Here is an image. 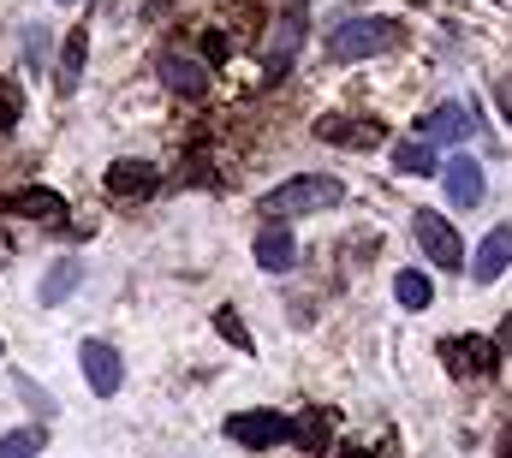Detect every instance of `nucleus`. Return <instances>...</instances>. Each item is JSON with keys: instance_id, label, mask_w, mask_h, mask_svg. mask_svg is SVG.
Segmentation results:
<instances>
[{"instance_id": "6", "label": "nucleus", "mask_w": 512, "mask_h": 458, "mask_svg": "<svg viewBox=\"0 0 512 458\" xmlns=\"http://www.w3.org/2000/svg\"><path fill=\"white\" fill-rule=\"evenodd\" d=\"M441 363L453 375H495L501 351H495V340H483V334H465V340H441Z\"/></svg>"}, {"instance_id": "27", "label": "nucleus", "mask_w": 512, "mask_h": 458, "mask_svg": "<svg viewBox=\"0 0 512 458\" xmlns=\"http://www.w3.org/2000/svg\"><path fill=\"white\" fill-rule=\"evenodd\" d=\"M495 458H512V423L501 429V441H495Z\"/></svg>"}, {"instance_id": "9", "label": "nucleus", "mask_w": 512, "mask_h": 458, "mask_svg": "<svg viewBox=\"0 0 512 458\" xmlns=\"http://www.w3.org/2000/svg\"><path fill=\"white\" fill-rule=\"evenodd\" d=\"M304 30H310L304 6H286V12H280V36H274V48H268V78H286V72H292V54H298Z\"/></svg>"}, {"instance_id": "18", "label": "nucleus", "mask_w": 512, "mask_h": 458, "mask_svg": "<svg viewBox=\"0 0 512 458\" xmlns=\"http://www.w3.org/2000/svg\"><path fill=\"white\" fill-rule=\"evenodd\" d=\"M393 292H399V304L417 316V310H429V298H435V286H429V274H417V268H399V280H393Z\"/></svg>"}, {"instance_id": "29", "label": "nucleus", "mask_w": 512, "mask_h": 458, "mask_svg": "<svg viewBox=\"0 0 512 458\" xmlns=\"http://www.w3.org/2000/svg\"><path fill=\"white\" fill-rule=\"evenodd\" d=\"M60 6H66V0H60Z\"/></svg>"}, {"instance_id": "28", "label": "nucleus", "mask_w": 512, "mask_h": 458, "mask_svg": "<svg viewBox=\"0 0 512 458\" xmlns=\"http://www.w3.org/2000/svg\"><path fill=\"white\" fill-rule=\"evenodd\" d=\"M340 458H370V453H364V447H346V453H340Z\"/></svg>"}, {"instance_id": "8", "label": "nucleus", "mask_w": 512, "mask_h": 458, "mask_svg": "<svg viewBox=\"0 0 512 458\" xmlns=\"http://www.w3.org/2000/svg\"><path fill=\"white\" fill-rule=\"evenodd\" d=\"M465 268H471V280H477V286H495V280H501V274L512 268V221H501V227L489 232Z\"/></svg>"}, {"instance_id": "11", "label": "nucleus", "mask_w": 512, "mask_h": 458, "mask_svg": "<svg viewBox=\"0 0 512 458\" xmlns=\"http://www.w3.org/2000/svg\"><path fill=\"white\" fill-rule=\"evenodd\" d=\"M316 137H322V143H346V149H376V143H382V125H376V119L328 114V119H316Z\"/></svg>"}, {"instance_id": "24", "label": "nucleus", "mask_w": 512, "mask_h": 458, "mask_svg": "<svg viewBox=\"0 0 512 458\" xmlns=\"http://www.w3.org/2000/svg\"><path fill=\"white\" fill-rule=\"evenodd\" d=\"M227 48H233V42H227V36H221V30H209V36H203V66H209V72H215V66H221V60H227Z\"/></svg>"}, {"instance_id": "17", "label": "nucleus", "mask_w": 512, "mask_h": 458, "mask_svg": "<svg viewBox=\"0 0 512 458\" xmlns=\"http://www.w3.org/2000/svg\"><path fill=\"white\" fill-rule=\"evenodd\" d=\"M328 435H334V411H304V417L292 423V441H298L304 453H328Z\"/></svg>"}, {"instance_id": "25", "label": "nucleus", "mask_w": 512, "mask_h": 458, "mask_svg": "<svg viewBox=\"0 0 512 458\" xmlns=\"http://www.w3.org/2000/svg\"><path fill=\"white\" fill-rule=\"evenodd\" d=\"M495 102H501V114L512 119V78H501V84H495Z\"/></svg>"}, {"instance_id": "13", "label": "nucleus", "mask_w": 512, "mask_h": 458, "mask_svg": "<svg viewBox=\"0 0 512 458\" xmlns=\"http://www.w3.org/2000/svg\"><path fill=\"white\" fill-rule=\"evenodd\" d=\"M161 84H167L173 96L197 102V96H209V66H203V60H185V54H167V60H161Z\"/></svg>"}, {"instance_id": "19", "label": "nucleus", "mask_w": 512, "mask_h": 458, "mask_svg": "<svg viewBox=\"0 0 512 458\" xmlns=\"http://www.w3.org/2000/svg\"><path fill=\"white\" fill-rule=\"evenodd\" d=\"M393 167L411 173V179H423V173H435V149H429V143H399V149H393Z\"/></svg>"}, {"instance_id": "1", "label": "nucleus", "mask_w": 512, "mask_h": 458, "mask_svg": "<svg viewBox=\"0 0 512 458\" xmlns=\"http://www.w3.org/2000/svg\"><path fill=\"white\" fill-rule=\"evenodd\" d=\"M340 203H346V185L334 173H298L262 197V215L286 221V215H316V209H340Z\"/></svg>"}, {"instance_id": "10", "label": "nucleus", "mask_w": 512, "mask_h": 458, "mask_svg": "<svg viewBox=\"0 0 512 458\" xmlns=\"http://www.w3.org/2000/svg\"><path fill=\"white\" fill-rule=\"evenodd\" d=\"M102 185H108V197H149L161 185V167L155 161H114L102 173Z\"/></svg>"}, {"instance_id": "3", "label": "nucleus", "mask_w": 512, "mask_h": 458, "mask_svg": "<svg viewBox=\"0 0 512 458\" xmlns=\"http://www.w3.org/2000/svg\"><path fill=\"white\" fill-rule=\"evenodd\" d=\"M411 232H417V250H423L435 268H447V274H459V268H465V238L453 232V221H441L435 209H417Z\"/></svg>"}, {"instance_id": "16", "label": "nucleus", "mask_w": 512, "mask_h": 458, "mask_svg": "<svg viewBox=\"0 0 512 458\" xmlns=\"http://www.w3.org/2000/svg\"><path fill=\"white\" fill-rule=\"evenodd\" d=\"M471 131H477L471 108H435V114L423 119V137H429V143H465Z\"/></svg>"}, {"instance_id": "2", "label": "nucleus", "mask_w": 512, "mask_h": 458, "mask_svg": "<svg viewBox=\"0 0 512 458\" xmlns=\"http://www.w3.org/2000/svg\"><path fill=\"white\" fill-rule=\"evenodd\" d=\"M393 42H399V18H346V24L328 36V60H334V66H352V60L387 54Z\"/></svg>"}, {"instance_id": "23", "label": "nucleus", "mask_w": 512, "mask_h": 458, "mask_svg": "<svg viewBox=\"0 0 512 458\" xmlns=\"http://www.w3.org/2000/svg\"><path fill=\"white\" fill-rule=\"evenodd\" d=\"M18 119H24V90H18V84H6V78H0V131H12V125H18Z\"/></svg>"}, {"instance_id": "14", "label": "nucleus", "mask_w": 512, "mask_h": 458, "mask_svg": "<svg viewBox=\"0 0 512 458\" xmlns=\"http://www.w3.org/2000/svg\"><path fill=\"white\" fill-rule=\"evenodd\" d=\"M60 209H66V197H60V191H48V185H30V191L0 197V215H18V221H54Z\"/></svg>"}, {"instance_id": "7", "label": "nucleus", "mask_w": 512, "mask_h": 458, "mask_svg": "<svg viewBox=\"0 0 512 458\" xmlns=\"http://www.w3.org/2000/svg\"><path fill=\"white\" fill-rule=\"evenodd\" d=\"M441 185H447V203L453 209H477L483 203V161L477 155H447Z\"/></svg>"}, {"instance_id": "20", "label": "nucleus", "mask_w": 512, "mask_h": 458, "mask_svg": "<svg viewBox=\"0 0 512 458\" xmlns=\"http://www.w3.org/2000/svg\"><path fill=\"white\" fill-rule=\"evenodd\" d=\"M42 447H48L42 429H12V435H0V458H36Z\"/></svg>"}, {"instance_id": "4", "label": "nucleus", "mask_w": 512, "mask_h": 458, "mask_svg": "<svg viewBox=\"0 0 512 458\" xmlns=\"http://www.w3.org/2000/svg\"><path fill=\"white\" fill-rule=\"evenodd\" d=\"M227 441H239V447H251V453L286 447V441H292V417H280V411H233V417H227Z\"/></svg>"}, {"instance_id": "22", "label": "nucleus", "mask_w": 512, "mask_h": 458, "mask_svg": "<svg viewBox=\"0 0 512 458\" xmlns=\"http://www.w3.org/2000/svg\"><path fill=\"white\" fill-rule=\"evenodd\" d=\"M215 328H221V340H233V345H239V351H256L251 328L239 322V310H233V304H221V310H215Z\"/></svg>"}, {"instance_id": "5", "label": "nucleus", "mask_w": 512, "mask_h": 458, "mask_svg": "<svg viewBox=\"0 0 512 458\" xmlns=\"http://www.w3.org/2000/svg\"><path fill=\"white\" fill-rule=\"evenodd\" d=\"M78 357H84V381H90V393H96V399H114V393H120V381H126L120 351H114L108 340H84V345H78Z\"/></svg>"}, {"instance_id": "26", "label": "nucleus", "mask_w": 512, "mask_h": 458, "mask_svg": "<svg viewBox=\"0 0 512 458\" xmlns=\"http://www.w3.org/2000/svg\"><path fill=\"white\" fill-rule=\"evenodd\" d=\"M495 351H512V316L501 322V334H495Z\"/></svg>"}, {"instance_id": "21", "label": "nucleus", "mask_w": 512, "mask_h": 458, "mask_svg": "<svg viewBox=\"0 0 512 458\" xmlns=\"http://www.w3.org/2000/svg\"><path fill=\"white\" fill-rule=\"evenodd\" d=\"M78 274H84V268H78V262L66 256V262H60V268H54V274L42 280V304H60V298H66V292L78 286Z\"/></svg>"}, {"instance_id": "12", "label": "nucleus", "mask_w": 512, "mask_h": 458, "mask_svg": "<svg viewBox=\"0 0 512 458\" xmlns=\"http://www.w3.org/2000/svg\"><path fill=\"white\" fill-rule=\"evenodd\" d=\"M84 60H90V30L72 24V36L60 42V60H54V84H60V96H72V90L84 84Z\"/></svg>"}, {"instance_id": "15", "label": "nucleus", "mask_w": 512, "mask_h": 458, "mask_svg": "<svg viewBox=\"0 0 512 458\" xmlns=\"http://www.w3.org/2000/svg\"><path fill=\"white\" fill-rule=\"evenodd\" d=\"M251 256H256L262 274H286L292 268V232H286V221H268V227L256 232Z\"/></svg>"}]
</instances>
